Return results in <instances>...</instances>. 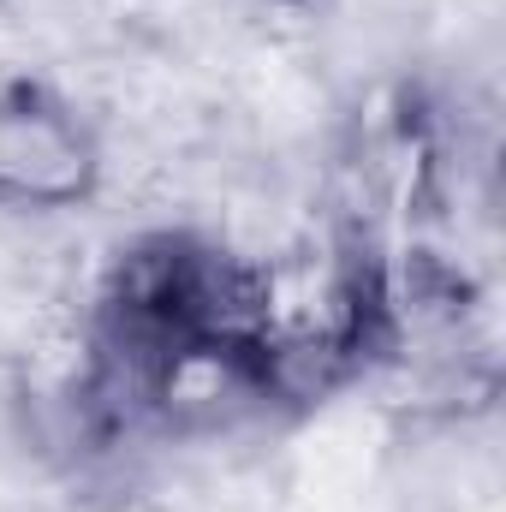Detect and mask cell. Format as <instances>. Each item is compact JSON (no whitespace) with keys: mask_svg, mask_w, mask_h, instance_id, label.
Segmentation results:
<instances>
[{"mask_svg":"<svg viewBox=\"0 0 506 512\" xmlns=\"http://www.w3.org/2000/svg\"><path fill=\"white\" fill-rule=\"evenodd\" d=\"M60 512H167V501L149 495V489H137V483H102L90 495H72Z\"/></svg>","mask_w":506,"mask_h":512,"instance_id":"2","label":"cell"},{"mask_svg":"<svg viewBox=\"0 0 506 512\" xmlns=\"http://www.w3.org/2000/svg\"><path fill=\"white\" fill-rule=\"evenodd\" d=\"M251 6H262V12H316L322 0H251Z\"/></svg>","mask_w":506,"mask_h":512,"instance_id":"3","label":"cell"},{"mask_svg":"<svg viewBox=\"0 0 506 512\" xmlns=\"http://www.w3.org/2000/svg\"><path fill=\"white\" fill-rule=\"evenodd\" d=\"M108 197V143L96 114L42 72L0 78V215L60 221Z\"/></svg>","mask_w":506,"mask_h":512,"instance_id":"1","label":"cell"}]
</instances>
